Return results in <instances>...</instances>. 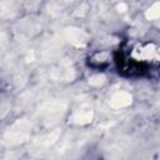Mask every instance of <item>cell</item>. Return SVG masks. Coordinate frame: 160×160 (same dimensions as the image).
Returning a JSON list of instances; mask_svg holds the SVG:
<instances>
[{
  "label": "cell",
  "instance_id": "1",
  "mask_svg": "<svg viewBox=\"0 0 160 160\" xmlns=\"http://www.w3.org/2000/svg\"><path fill=\"white\" fill-rule=\"evenodd\" d=\"M28 135H29V124L25 120L21 121L19 120L9 129V131L5 135V139L11 144H19L25 141L28 139Z\"/></svg>",
  "mask_w": 160,
  "mask_h": 160
},
{
  "label": "cell",
  "instance_id": "2",
  "mask_svg": "<svg viewBox=\"0 0 160 160\" xmlns=\"http://www.w3.org/2000/svg\"><path fill=\"white\" fill-rule=\"evenodd\" d=\"M64 35L65 38L74 45L76 46H84L88 41V35L80 30V29H76V28H68L65 29L64 31Z\"/></svg>",
  "mask_w": 160,
  "mask_h": 160
},
{
  "label": "cell",
  "instance_id": "3",
  "mask_svg": "<svg viewBox=\"0 0 160 160\" xmlns=\"http://www.w3.org/2000/svg\"><path fill=\"white\" fill-rule=\"evenodd\" d=\"M132 101V98L129 92L126 91H118L115 92L111 99H110V105L112 108H116V109H120V108H125V106H129Z\"/></svg>",
  "mask_w": 160,
  "mask_h": 160
},
{
  "label": "cell",
  "instance_id": "4",
  "mask_svg": "<svg viewBox=\"0 0 160 160\" xmlns=\"http://www.w3.org/2000/svg\"><path fill=\"white\" fill-rule=\"evenodd\" d=\"M91 119H92L91 110H79L71 118L72 122H75V124H88L91 121Z\"/></svg>",
  "mask_w": 160,
  "mask_h": 160
},
{
  "label": "cell",
  "instance_id": "5",
  "mask_svg": "<svg viewBox=\"0 0 160 160\" xmlns=\"http://www.w3.org/2000/svg\"><path fill=\"white\" fill-rule=\"evenodd\" d=\"M145 16H146V19H149V20H156V19H159V18H160V1L152 4V5L146 10Z\"/></svg>",
  "mask_w": 160,
  "mask_h": 160
},
{
  "label": "cell",
  "instance_id": "6",
  "mask_svg": "<svg viewBox=\"0 0 160 160\" xmlns=\"http://www.w3.org/2000/svg\"><path fill=\"white\" fill-rule=\"evenodd\" d=\"M104 82H105V76H104V75H100V74L92 75V76L89 79V84L92 85V86H100V85H102Z\"/></svg>",
  "mask_w": 160,
  "mask_h": 160
},
{
  "label": "cell",
  "instance_id": "7",
  "mask_svg": "<svg viewBox=\"0 0 160 160\" xmlns=\"http://www.w3.org/2000/svg\"><path fill=\"white\" fill-rule=\"evenodd\" d=\"M128 9V6H126V4H124V2H120L119 5H118V10L119 11H125Z\"/></svg>",
  "mask_w": 160,
  "mask_h": 160
}]
</instances>
